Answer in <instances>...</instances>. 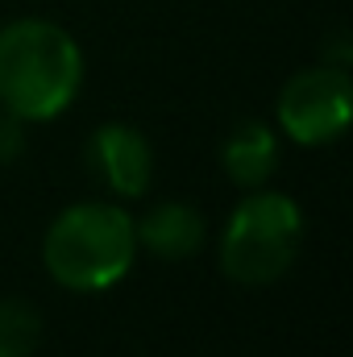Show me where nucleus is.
Listing matches in <instances>:
<instances>
[{
	"label": "nucleus",
	"mask_w": 353,
	"mask_h": 357,
	"mask_svg": "<svg viewBox=\"0 0 353 357\" xmlns=\"http://www.w3.org/2000/svg\"><path fill=\"white\" fill-rule=\"evenodd\" d=\"M84 88V50L80 42L46 21L17 17L0 25V108L25 125L63 116Z\"/></svg>",
	"instance_id": "obj_1"
},
{
	"label": "nucleus",
	"mask_w": 353,
	"mask_h": 357,
	"mask_svg": "<svg viewBox=\"0 0 353 357\" xmlns=\"http://www.w3.org/2000/svg\"><path fill=\"white\" fill-rule=\"evenodd\" d=\"M133 216L108 199H80L63 208L42 237L46 274L75 295H100L117 287L137 262Z\"/></svg>",
	"instance_id": "obj_2"
},
{
	"label": "nucleus",
	"mask_w": 353,
	"mask_h": 357,
	"mask_svg": "<svg viewBox=\"0 0 353 357\" xmlns=\"http://www.w3.org/2000/svg\"><path fill=\"white\" fill-rule=\"evenodd\" d=\"M303 212L287 191L254 187L220 229V270L237 287H270L303 250Z\"/></svg>",
	"instance_id": "obj_3"
},
{
	"label": "nucleus",
	"mask_w": 353,
	"mask_h": 357,
	"mask_svg": "<svg viewBox=\"0 0 353 357\" xmlns=\"http://www.w3.org/2000/svg\"><path fill=\"white\" fill-rule=\"evenodd\" d=\"M350 116H353L350 67H337V63H316V67L295 71L274 100L278 133L295 146H308V150L341 142V133L350 129Z\"/></svg>",
	"instance_id": "obj_4"
},
{
	"label": "nucleus",
	"mask_w": 353,
	"mask_h": 357,
	"mask_svg": "<svg viewBox=\"0 0 353 357\" xmlns=\"http://www.w3.org/2000/svg\"><path fill=\"white\" fill-rule=\"evenodd\" d=\"M88 171L100 178V187L117 199H142L154 178V150L142 129L125 121H104L88 137Z\"/></svg>",
	"instance_id": "obj_5"
},
{
	"label": "nucleus",
	"mask_w": 353,
	"mask_h": 357,
	"mask_svg": "<svg viewBox=\"0 0 353 357\" xmlns=\"http://www.w3.org/2000/svg\"><path fill=\"white\" fill-rule=\"evenodd\" d=\"M133 237H137V250H146L163 262H183V258H195L204 250L208 220L195 204L158 199L133 220Z\"/></svg>",
	"instance_id": "obj_6"
},
{
	"label": "nucleus",
	"mask_w": 353,
	"mask_h": 357,
	"mask_svg": "<svg viewBox=\"0 0 353 357\" xmlns=\"http://www.w3.org/2000/svg\"><path fill=\"white\" fill-rule=\"evenodd\" d=\"M220 167L237 187L254 191L266 187L270 175L278 171V129L266 121H241L229 129V137L220 142Z\"/></svg>",
	"instance_id": "obj_7"
},
{
	"label": "nucleus",
	"mask_w": 353,
	"mask_h": 357,
	"mask_svg": "<svg viewBox=\"0 0 353 357\" xmlns=\"http://www.w3.org/2000/svg\"><path fill=\"white\" fill-rule=\"evenodd\" d=\"M46 337V320L29 299H0V357H33Z\"/></svg>",
	"instance_id": "obj_8"
},
{
	"label": "nucleus",
	"mask_w": 353,
	"mask_h": 357,
	"mask_svg": "<svg viewBox=\"0 0 353 357\" xmlns=\"http://www.w3.org/2000/svg\"><path fill=\"white\" fill-rule=\"evenodd\" d=\"M25 154V121L13 116L8 108H0V167L17 162Z\"/></svg>",
	"instance_id": "obj_9"
}]
</instances>
